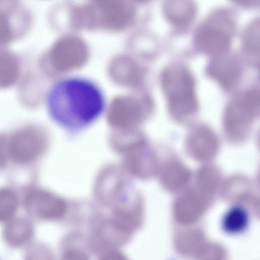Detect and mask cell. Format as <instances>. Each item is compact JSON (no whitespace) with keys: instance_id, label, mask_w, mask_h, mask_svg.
Returning <instances> with one entry per match:
<instances>
[{"instance_id":"cell-9","label":"cell","mask_w":260,"mask_h":260,"mask_svg":"<svg viewBox=\"0 0 260 260\" xmlns=\"http://www.w3.org/2000/svg\"><path fill=\"white\" fill-rule=\"evenodd\" d=\"M102 24L112 28L124 25L130 19V8L123 0H95Z\"/></svg>"},{"instance_id":"cell-5","label":"cell","mask_w":260,"mask_h":260,"mask_svg":"<svg viewBox=\"0 0 260 260\" xmlns=\"http://www.w3.org/2000/svg\"><path fill=\"white\" fill-rule=\"evenodd\" d=\"M44 145L42 133L35 125L20 128L7 140L8 153L20 163H27L37 158Z\"/></svg>"},{"instance_id":"cell-15","label":"cell","mask_w":260,"mask_h":260,"mask_svg":"<svg viewBox=\"0 0 260 260\" xmlns=\"http://www.w3.org/2000/svg\"><path fill=\"white\" fill-rule=\"evenodd\" d=\"M17 198L8 188L0 189V221L8 220L15 213L17 207Z\"/></svg>"},{"instance_id":"cell-1","label":"cell","mask_w":260,"mask_h":260,"mask_svg":"<svg viewBox=\"0 0 260 260\" xmlns=\"http://www.w3.org/2000/svg\"><path fill=\"white\" fill-rule=\"evenodd\" d=\"M106 102L100 86L80 76L58 80L47 97V110L51 119L71 133L79 132L94 124L103 114Z\"/></svg>"},{"instance_id":"cell-14","label":"cell","mask_w":260,"mask_h":260,"mask_svg":"<svg viewBox=\"0 0 260 260\" xmlns=\"http://www.w3.org/2000/svg\"><path fill=\"white\" fill-rule=\"evenodd\" d=\"M215 134L209 128L205 126H198L189 133L188 141L189 145L194 150L209 151L215 145Z\"/></svg>"},{"instance_id":"cell-13","label":"cell","mask_w":260,"mask_h":260,"mask_svg":"<svg viewBox=\"0 0 260 260\" xmlns=\"http://www.w3.org/2000/svg\"><path fill=\"white\" fill-rule=\"evenodd\" d=\"M6 227L4 235L6 240L13 246H19L29 239L32 233L30 223L24 219H18L9 223Z\"/></svg>"},{"instance_id":"cell-10","label":"cell","mask_w":260,"mask_h":260,"mask_svg":"<svg viewBox=\"0 0 260 260\" xmlns=\"http://www.w3.org/2000/svg\"><path fill=\"white\" fill-rule=\"evenodd\" d=\"M165 9L167 17L177 24L186 23L190 20L194 12L190 0H168Z\"/></svg>"},{"instance_id":"cell-12","label":"cell","mask_w":260,"mask_h":260,"mask_svg":"<svg viewBox=\"0 0 260 260\" xmlns=\"http://www.w3.org/2000/svg\"><path fill=\"white\" fill-rule=\"evenodd\" d=\"M20 65L14 57L8 54H0V89L13 86L20 75Z\"/></svg>"},{"instance_id":"cell-2","label":"cell","mask_w":260,"mask_h":260,"mask_svg":"<svg viewBox=\"0 0 260 260\" xmlns=\"http://www.w3.org/2000/svg\"><path fill=\"white\" fill-rule=\"evenodd\" d=\"M163 89L171 114L181 118L192 114L197 108L194 80L182 65L166 68L162 76Z\"/></svg>"},{"instance_id":"cell-11","label":"cell","mask_w":260,"mask_h":260,"mask_svg":"<svg viewBox=\"0 0 260 260\" xmlns=\"http://www.w3.org/2000/svg\"><path fill=\"white\" fill-rule=\"evenodd\" d=\"M248 220L247 211L242 207L234 206L224 215L221 222L222 228L228 234H239L246 229Z\"/></svg>"},{"instance_id":"cell-6","label":"cell","mask_w":260,"mask_h":260,"mask_svg":"<svg viewBox=\"0 0 260 260\" xmlns=\"http://www.w3.org/2000/svg\"><path fill=\"white\" fill-rule=\"evenodd\" d=\"M25 207L32 216L43 220H56L66 213L67 205L60 197L45 190H36L25 199Z\"/></svg>"},{"instance_id":"cell-3","label":"cell","mask_w":260,"mask_h":260,"mask_svg":"<svg viewBox=\"0 0 260 260\" xmlns=\"http://www.w3.org/2000/svg\"><path fill=\"white\" fill-rule=\"evenodd\" d=\"M259 107L260 95L256 90L245 91L233 100L224 113V127L228 134L233 137L246 134L258 115Z\"/></svg>"},{"instance_id":"cell-16","label":"cell","mask_w":260,"mask_h":260,"mask_svg":"<svg viewBox=\"0 0 260 260\" xmlns=\"http://www.w3.org/2000/svg\"><path fill=\"white\" fill-rule=\"evenodd\" d=\"M236 3L246 7H253L259 3V0H234Z\"/></svg>"},{"instance_id":"cell-8","label":"cell","mask_w":260,"mask_h":260,"mask_svg":"<svg viewBox=\"0 0 260 260\" xmlns=\"http://www.w3.org/2000/svg\"><path fill=\"white\" fill-rule=\"evenodd\" d=\"M208 64L209 76L222 87L231 88L238 82L240 66L237 59L230 56H216Z\"/></svg>"},{"instance_id":"cell-7","label":"cell","mask_w":260,"mask_h":260,"mask_svg":"<svg viewBox=\"0 0 260 260\" xmlns=\"http://www.w3.org/2000/svg\"><path fill=\"white\" fill-rule=\"evenodd\" d=\"M124 174L122 168L114 165L107 166L101 170L94 185V194L99 203L112 204L126 186Z\"/></svg>"},{"instance_id":"cell-4","label":"cell","mask_w":260,"mask_h":260,"mask_svg":"<svg viewBox=\"0 0 260 260\" xmlns=\"http://www.w3.org/2000/svg\"><path fill=\"white\" fill-rule=\"evenodd\" d=\"M232 30V23L227 16H215L199 29L195 39L196 47L205 54L221 55L230 45Z\"/></svg>"}]
</instances>
